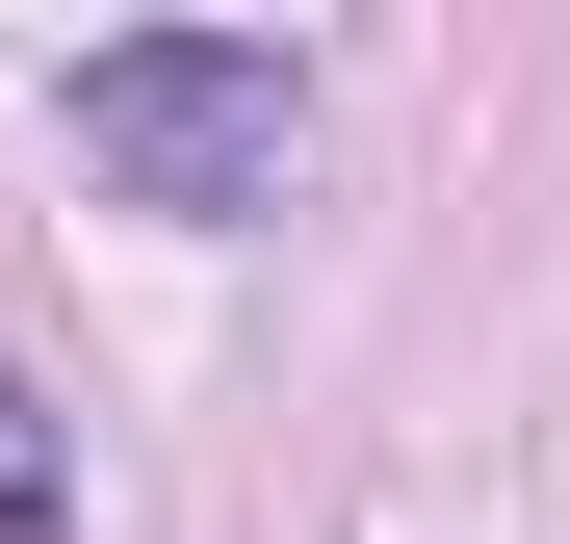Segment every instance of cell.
<instances>
[{
  "label": "cell",
  "instance_id": "7a4b0ae2",
  "mask_svg": "<svg viewBox=\"0 0 570 544\" xmlns=\"http://www.w3.org/2000/svg\"><path fill=\"white\" fill-rule=\"evenodd\" d=\"M0 544H78V441H52V389H0Z\"/></svg>",
  "mask_w": 570,
  "mask_h": 544
},
{
  "label": "cell",
  "instance_id": "6da1fadb",
  "mask_svg": "<svg viewBox=\"0 0 570 544\" xmlns=\"http://www.w3.org/2000/svg\"><path fill=\"white\" fill-rule=\"evenodd\" d=\"M52 130L130 181V208H285V130H312V52L285 27H105L52 78Z\"/></svg>",
  "mask_w": 570,
  "mask_h": 544
}]
</instances>
